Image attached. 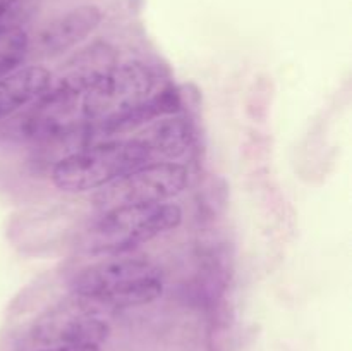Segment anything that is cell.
I'll list each match as a JSON object with an SVG mask.
<instances>
[{"label": "cell", "mask_w": 352, "mask_h": 351, "mask_svg": "<svg viewBox=\"0 0 352 351\" xmlns=\"http://www.w3.org/2000/svg\"><path fill=\"white\" fill-rule=\"evenodd\" d=\"M76 296L113 306H140L164 292L162 270L140 258H109L86 265L71 279Z\"/></svg>", "instance_id": "1"}, {"label": "cell", "mask_w": 352, "mask_h": 351, "mask_svg": "<svg viewBox=\"0 0 352 351\" xmlns=\"http://www.w3.org/2000/svg\"><path fill=\"white\" fill-rule=\"evenodd\" d=\"M182 217L181 206L164 202L105 210L86 231L82 248L96 255L124 253L175 229Z\"/></svg>", "instance_id": "2"}, {"label": "cell", "mask_w": 352, "mask_h": 351, "mask_svg": "<svg viewBox=\"0 0 352 351\" xmlns=\"http://www.w3.org/2000/svg\"><path fill=\"white\" fill-rule=\"evenodd\" d=\"M153 86V72L143 62L116 64L82 93L79 114L103 133H116L117 126L150 98Z\"/></svg>", "instance_id": "3"}, {"label": "cell", "mask_w": 352, "mask_h": 351, "mask_svg": "<svg viewBox=\"0 0 352 351\" xmlns=\"http://www.w3.org/2000/svg\"><path fill=\"white\" fill-rule=\"evenodd\" d=\"M148 162L136 140L105 141L60 158L52 169V181L62 191L82 193L103 188Z\"/></svg>", "instance_id": "4"}, {"label": "cell", "mask_w": 352, "mask_h": 351, "mask_svg": "<svg viewBox=\"0 0 352 351\" xmlns=\"http://www.w3.org/2000/svg\"><path fill=\"white\" fill-rule=\"evenodd\" d=\"M188 176V169L174 162L141 165L103 186L93 202L103 212L119 206L162 203L186 188Z\"/></svg>", "instance_id": "5"}, {"label": "cell", "mask_w": 352, "mask_h": 351, "mask_svg": "<svg viewBox=\"0 0 352 351\" xmlns=\"http://www.w3.org/2000/svg\"><path fill=\"white\" fill-rule=\"evenodd\" d=\"M91 303L78 296L74 301L55 306L34 323V339L55 346H100L109 337L110 323Z\"/></svg>", "instance_id": "6"}, {"label": "cell", "mask_w": 352, "mask_h": 351, "mask_svg": "<svg viewBox=\"0 0 352 351\" xmlns=\"http://www.w3.org/2000/svg\"><path fill=\"white\" fill-rule=\"evenodd\" d=\"M96 6H79L52 19L38 34V48L47 57H55L81 43L102 23Z\"/></svg>", "instance_id": "7"}, {"label": "cell", "mask_w": 352, "mask_h": 351, "mask_svg": "<svg viewBox=\"0 0 352 351\" xmlns=\"http://www.w3.org/2000/svg\"><path fill=\"white\" fill-rule=\"evenodd\" d=\"M52 86V72L41 65L19 67L0 78V120L36 102Z\"/></svg>", "instance_id": "8"}, {"label": "cell", "mask_w": 352, "mask_h": 351, "mask_svg": "<svg viewBox=\"0 0 352 351\" xmlns=\"http://www.w3.org/2000/svg\"><path fill=\"white\" fill-rule=\"evenodd\" d=\"M116 65V52L103 41H95L89 47L74 54L65 64V72L57 86L79 96Z\"/></svg>", "instance_id": "9"}, {"label": "cell", "mask_w": 352, "mask_h": 351, "mask_svg": "<svg viewBox=\"0 0 352 351\" xmlns=\"http://www.w3.org/2000/svg\"><path fill=\"white\" fill-rule=\"evenodd\" d=\"M143 147L148 158H177L188 151L192 143L191 124L182 117H165L148 126L133 138Z\"/></svg>", "instance_id": "10"}, {"label": "cell", "mask_w": 352, "mask_h": 351, "mask_svg": "<svg viewBox=\"0 0 352 351\" xmlns=\"http://www.w3.org/2000/svg\"><path fill=\"white\" fill-rule=\"evenodd\" d=\"M28 50L30 38L23 28L0 24V78L19 69L26 61Z\"/></svg>", "instance_id": "11"}, {"label": "cell", "mask_w": 352, "mask_h": 351, "mask_svg": "<svg viewBox=\"0 0 352 351\" xmlns=\"http://www.w3.org/2000/svg\"><path fill=\"white\" fill-rule=\"evenodd\" d=\"M17 2H19V0H0V24H3L6 17L16 9Z\"/></svg>", "instance_id": "12"}, {"label": "cell", "mask_w": 352, "mask_h": 351, "mask_svg": "<svg viewBox=\"0 0 352 351\" xmlns=\"http://www.w3.org/2000/svg\"><path fill=\"white\" fill-rule=\"evenodd\" d=\"M43 351H100L98 346H81V344H76V346H65V344H60V346L48 348V350Z\"/></svg>", "instance_id": "13"}]
</instances>
